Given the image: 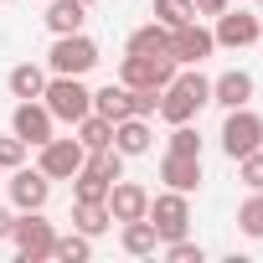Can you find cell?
Segmentation results:
<instances>
[{
	"label": "cell",
	"instance_id": "cell-1",
	"mask_svg": "<svg viewBox=\"0 0 263 263\" xmlns=\"http://www.w3.org/2000/svg\"><path fill=\"white\" fill-rule=\"evenodd\" d=\"M206 103H212V78H201V67H176V78L160 88V119L165 124H191Z\"/></svg>",
	"mask_w": 263,
	"mask_h": 263
},
{
	"label": "cell",
	"instance_id": "cell-2",
	"mask_svg": "<svg viewBox=\"0 0 263 263\" xmlns=\"http://www.w3.org/2000/svg\"><path fill=\"white\" fill-rule=\"evenodd\" d=\"M93 67H98V42H93V36H83V31L52 36L47 72H57V78H88Z\"/></svg>",
	"mask_w": 263,
	"mask_h": 263
},
{
	"label": "cell",
	"instance_id": "cell-3",
	"mask_svg": "<svg viewBox=\"0 0 263 263\" xmlns=\"http://www.w3.org/2000/svg\"><path fill=\"white\" fill-rule=\"evenodd\" d=\"M42 103L52 108V119L57 124H78V119H88L93 114V88L83 83V78H47V88H42Z\"/></svg>",
	"mask_w": 263,
	"mask_h": 263
},
{
	"label": "cell",
	"instance_id": "cell-4",
	"mask_svg": "<svg viewBox=\"0 0 263 263\" xmlns=\"http://www.w3.org/2000/svg\"><path fill=\"white\" fill-rule=\"evenodd\" d=\"M222 150H227V160H242V155L263 150V114H253L248 103L227 108V119H222Z\"/></svg>",
	"mask_w": 263,
	"mask_h": 263
},
{
	"label": "cell",
	"instance_id": "cell-5",
	"mask_svg": "<svg viewBox=\"0 0 263 263\" xmlns=\"http://www.w3.org/2000/svg\"><path fill=\"white\" fill-rule=\"evenodd\" d=\"M145 217L155 222L160 242H176V237H186V232H191V196L165 186L160 196H150V212H145Z\"/></svg>",
	"mask_w": 263,
	"mask_h": 263
},
{
	"label": "cell",
	"instance_id": "cell-6",
	"mask_svg": "<svg viewBox=\"0 0 263 263\" xmlns=\"http://www.w3.org/2000/svg\"><path fill=\"white\" fill-rule=\"evenodd\" d=\"M11 242H16V258H21V263H42V258H52L57 227H52L42 212H21L16 227H11Z\"/></svg>",
	"mask_w": 263,
	"mask_h": 263
},
{
	"label": "cell",
	"instance_id": "cell-7",
	"mask_svg": "<svg viewBox=\"0 0 263 263\" xmlns=\"http://www.w3.org/2000/svg\"><path fill=\"white\" fill-rule=\"evenodd\" d=\"M11 135L26 140L31 150H42V145L57 135V119H52V108H47L42 98H16V108H11Z\"/></svg>",
	"mask_w": 263,
	"mask_h": 263
},
{
	"label": "cell",
	"instance_id": "cell-8",
	"mask_svg": "<svg viewBox=\"0 0 263 263\" xmlns=\"http://www.w3.org/2000/svg\"><path fill=\"white\" fill-rule=\"evenodd\" d=\"M212 52H217V36H212L201 21H186V26L171 31V62H176V67H201Z\"/></svg>",
	"mask_w": 263,
	"mask_h": 263
},
{
	"label": "cell",
	"instance_id": "cell-9",
	"mask_svg": "<svg viewBox=\"0 0 263 263\" xmlns=\"http://www.w3.org/2000/svg\"><path fill=\"white\" fill-rule=\"evenodd\" d=\"M83 160H88V150H83V140H47L42 150H36V171H47L52 181H72L78 171H83Z\"/></svg>",
	"mask_w": 263,
	"mask_h": 263
},
{
	"label": "cell",
	"instance_id": "cell-10",
	"mask_svg": "<svg viewBox=\"0 0 263 263\" xmlns=\"http://www.w3.org/2000/svg\"><path fill=\"white\" fill-rule=\"evenodd\" d=\"M176 78V62L171 57H135V52H124V62H119V83L124 88H165Z\"/></svg>",
	"mask_w": 263,
	"mask_h": 263
},
{
	"label": "cell",
	"instance_id": "cell-11",
	"mask_svg": "<svg viewBox=\"0 0 263 263\" xmlns=\"http://www.w3.org/2000/svg\"><path fill=\"white\" fill-rule=\"evenodd\" d=\"M6 186H11V201H16L21 212H42L47 196H52V176H47V171H26V165H16Z\"/></svg>",
	"mask_w": 263,
	"mask_h": 263
},
{
	"label": "cell",
	"instance_id": "cell-12",
	"mask_svg": "<svg viewBox=\"0 0 263 263\" xmlns=\"http://www.w3.org/2000/svg\"><path fill=\"white\" fill-rule=\"evenodd\" d=\"M212 36H217V47H227V52L253 47V42H258V16H253V11H232V6H227V11L217 16Z\"/></svg>",
	"mask_w": 263,
	"mask_h": 263
},
{
	"label": "cell",
	"instance_id": "cell-13",
	"mask_svg": "<svg viewBox=\"0 0 263 263\" xmlns=\"http://www.w3.org/2000/svg\"><path fill=\"white\" fill-rule=\"evenodd\" d=\"M145 212H150V191H145L140 181H124V176H119V181L108 186V217H114V222H135V217H145Z\"/></svg>",
	"mask_w": 263,
	"mask_h": 263
},
{
	"label": "cell",
	"instance_id": "cell-14",
	"mask_svg": "<svg viewBox=\"0 0 263 263\" xmlns=\"http://www.w3.org/2000/svg\"><path fill=\"white\" fill-rule=\"evenodd\" d=\"M114 150H119L124 160L150 155V150H155V129H150V119H140V114L119 119V124H114Z\"/></svg>",
	"mask_w": 263,
	"mask_h": 263
},
{
	"label": "cell",
	"instance_id": "cell-15",
	"mask_svg": "<svg viewBox=\"0 0 263 263\" xmlns=\"http://www.w3.org/2000/svg\"><path fill=\"white\" fill-rule=\"evenodd\" d=\"M160 181L171 186V191H196L201 186V155H176V150H165V160H160Z\"/></svg>",
	"mask_w": 263,
	"mask_h": 263
},
{
	"label": "cell",
	"instance_id": "cell-16",
	"mask_svg": "<svg viewBox=\"0 0 263 263\" xmlns=\"http://www.w3.org/2000/svg\"><path fill=\"white\" fill-rule=\"evenodd\" d=\"M248 98H253V72L227 67L222 78H212V103H217V108H242Z\"/></svg>",
	"mask_w": 263,
	"mask_h": 263
},
{
	"label": "cell",
	"instance_id": "cell-17",
	"mask_svg": "<svg viewBox=\"0 0 263 263\" xmlns=\"http://www.w3.org/2000/svg\"><path fill=\"white\" fill-rule=\"evenodd\" d=\"M119 242H124V253H129V258H155V253H160V232H155V222H150V217L119 222Z\"/></svg>",
	"mask_w": 263,
	"mask_h": 263
},
{
	"label": "cell",
	"instance_id": "cell-18",
	"mask_svg": "<svg viewBox=\"0 0 263 263\" xmlns=\"http://www.w3.org/2000/svg\"><path fill=\"white\" fill-rule=\"evenodd\" d=\"M124 52H135V57H171V26H160V21L135 26V31H129V47H124Z\"/></svg>",
	"mask_w": 263,
	"mask_h": 263
},
{
	"label": "cell",
	"instance_id": "cell-19",
	"mask_svg": "<svg viewBox=\"0 0 263 263\" xmlns=\"http://www.w3.org/2000/svg\"><path fill=\"white\" fill-rule=\"evenodd\" d=\"M47 31L52 36H67V31H83V21H88V6L83 0H47Z\"/></svg>",
	"mask_w": 263,
	"mask_h": 263
},
{
	"label": "cell",
	"instance_id": "cell-20",
	"mask_svg": "<svg viewBox=\"0 0 263 263\" xmlns=\"http://www.w3.org/2000/svg\"><path fill=\"white\" fill-rule=\"evenodd\" d=\"M72 227H78L83 237H103V232L114 227L108 201H72Z\"/></svg>",
	"mask_w": 263,
	"mask_h": 263
},
{
	"label": "cell",
	"instance_id": "cell-21",
	"mask_svg": "<svg viewBox=\"0 0 263 263\" xmlns=\"http://www.w3.org/2000/svg\"><path fill=\"white\" fill-rule=\"evenodd\" d=\"M6 88H11V98H42V88H47V67H36V62H16L11 78H6Z\"/></svg>",
	"mask_w": 263,
	"mask_h": 263
},
{
	"label": "cell",
	"instance_id": "cell-22",
	"mask_svg": "<svg viewBox=\"0 0 263 263\" xmlns=\"http://www.w3.org/2000/svg\"><path fill=\"white\" fill-rule=\"evenodd\" d=\"M93 114H103V119H129V88L124 83H108V88H98L93 93Z\"/></svg>",
	"mask_w": 263,
	"mask_h": 263
},
{
	"label": "cell",
	"instance_id": "cell-23",
	"mask_svg": "<svg viewBox=\"0 0 263 263\" xmlns=\"http://www.w3.org/2000/svg\"><path fill=\"white\" fill-rule=\"evenodd\" d=\"M72 129H78L83 150H103V145H114V119H103V114H88V119H78Z\"/></svg>",
	"mask_w": 263,
	"mask_h": 263
},
{
	"label": "cell",
	"instance_id": "cell-24",
	"mask_svg": "<svg viewBox=\"0 0 263 263\" xmlns=\"http://www.w3.org/2000/svg\"><path fill=\"white\" fill-rule=\"evenodd\" d=\"M52 258H57V263H88V258H93V237H83L78 227H72L67 237L57 232V242H52Z\"/></svg>",
	"mask_w": 263,
	"mask_h": 263
},
{
	"label": "cell",
	"instance_id": "cell-25",
	"mask_svg": "<svg viewBox=\"0 0 263 263\" xmlns=\"http://www.w3.org/2000/svg\"><path fill=\"white\" fill-rule=\"evenodd\" d=\"M237 232H242V237H253V242L263 237V191H253V196L237 206Z\"/></svg>",
	"mask_w": 263,
	"mask_h": 263
},
{
	"label": "cell",
	"instance_id": "cell-26",
	"mask_svg": "<svg viewBox=\"0 0 263 263\" xmlns=\"http://www.w3.org/2000/svg\"><path fill=\"white\" fill-rule=\"evenodd\" d=\"M108 186H114V181H103V176H93V171H78V176H72V201H108Z\"/></svg>",
	"mask_w": 263,
	"mask_h": 263
},
{
	"label": "cell",
	"instance_id": "cell-27",
	"mask_svg": "<svg viewBox=\"0 0 263 263\" xmlns=\"http://www.w3.org/2000/svg\"><path fill=\"white\" fill-rule=\"evenodd\" d=\"M155 21L160 26H186V21H196V6H191V0H155Z\"/></svg>",
	"mask_w": 263,
	"mask_h": 263
},
{
	"label": "cell",
	"instance_id": "cell-28",
	"mask_svg": "<svg viewBox=\"0 0 263 263\" xmlns=\"http://www.w3.org/2000/svg\"><path fill=\"white\" fill-rule=\"evenodd\" d=\"M160 253H165V263H206V248H201V242H191V237L160 242Z\"/></svg>",
	"mask_w": 263,
	"mask_h": 263
},
{
	"label": "cell",
	"instance_id": "cell-29",
	"mask_svg": "<svg viewBox=\"0 0 263 263\" xmlns=\"http://www.w3.org/2000/svg\"><path fill=\"white\" fill-rule=\"evenodd\" d=\"M165 150H176V155H201V135L191 124H171V140H165Z\"/></svg>",
	"mask_w": 263,
	"mask_h": 263
},
{
	"label": "cell",
	"instance_id": "cell-30",
	"mask_svg": "<svg viewBox=\"0 0 263 263\" xmlns=\"http://www.w3.org/2000/svg\"><path fill=\"white\" fill-rule=\"evenodd\" d=\"M26 140H16V135H0V171H16V165H26Z\"/></svg>",
	"mask_w": 263,
	"mask_h": 263
},
{
	"label": "cell",
	"instance_id": "cell-31",
	"mask_svg": "<svg viewBox=\"0 0 263 263\" xmlns=\"http://www.w3.org/2000/svg\"><path fill=\"white\" fill-rule=\"evenodd\" d=\"M237 176H242V186H248V191H263V150L242 155V160H237Z\"/></svg>",
	"mask_w": 263,
	"mask_h": 263
},
{
	"label": "cell",
	"instance_id": "cell-32",
	"mask_svg": "<svg viewBox=\"0 0 263 263\" xmlns=\"http://www.w3.org/2000/svg\"><path fill=\"white\" fill-rule=\"evenodd\" d=\"M191 6H196V16H222L232 0H191Z\"/></svg>",
	"mask_w": 263,
	"mask_h": 263
},
{
	"label": "cell",
	"instance_id": "cell-33",
	"mask_svg": "<svg viewBox=\"0 0 263 263\" xmlns=\"http://www.w3.org/2000/svg\"><path fill=\"white\" fill-rule=\"evenodd\" d=\"M11 227H16V212H6V206H0V242L11 237Z\"/></svg>",
	"mask_w": 263,
	"mask_h": 263
},
{
	"label": "cell",
	"instance_id": "cell-34",
	"mask_svg": "<svg viewBox=\"0 0 263 263\" xmlns=\"http://www.w3.org/2000/svg\"><path fill=\"white\" fill-rule=\"evenodd\" d=\"M258 42H263V16H258Z\"/></svg>",
	"mask_w": 263,
	"mask_h": 263
},
{
	"label": "cell",
	"instance_id": "cell-35",
	"mask_svg": "<svg viewBox=\"0 0 263 263\" xmlns=\"http://www.w3.org/2000/svg\"><path fill=\"white\" fill-rule=\"evenodd\" d=\"M83 6H98V0H83Z\"/></svg>",
	"mask_w": 263,
	"mask_h": 263
},
{
	"label": "cell",
	"instance_id": "cell-36",
	"mask_svg": "<svg viewBox=\"0 0 263 263\" xmlns=\"http://www.w3.org/2000/svg\"><path fill=\"white\" fill-rule=\"evenodd\" d=\"M253 6H263V0H253Z\"/></svg>",
	"mask_w": 263,
	"mask_h": 263
},
{
	"label": "cell",
	"instance_id": "cell-37",
	"mask_svg": "<svg viewBox=\"0 0 263 263\" xmlns=\"http://www.w3.org/2000/svg\"><path fill=\"white\" fill-rule=\"evenodd\" d=\"M0 6H6V0H0Z\"/></svg>",
	"mask_w": 263,
	"mask_h": 263
}]
</instances>
